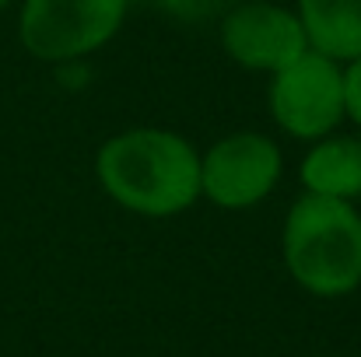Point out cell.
<instances>
[{
  "instance_id": "obj_4",
  "label": "cell",
  "mask_w": 361,
  "mask_h": 357,
  "mask_svg": "<svg viewBox=\"0 0 361 357\" xmlns=\"http://www.w3.org/2000/svg\"><path fill=\"white\" fill-rule=\"evenodd\" d=\"M270 113L284 133H291L298 140L326 137L348 116L341 63L316 49H305L295 63H288L274 74Z\"/></svg>"
},
{
  "instance_id": "obj_1",
  "label": "cell",
  "mask_w": 361,
  "mask_h": 357,
  "mask_svg": "<svg viewBox=\"0 0 361 357\" xmlns=\"http://www.w3.org/2000/svg\"><path fill=\"white\" fill-rule=\"evenodd\" d=\"M102 189L133 214L172 218L200 196V154L172 130H126L95 158Z\"/></svg>"
},
{
  "instance_id": "obj_8",
  "label": "cell",
  "mask_w": 361,
  "mask_h": 357,
  "mask_svg": "<svg viewBox=\"0 0 361 357\" xmlns=\"http://www.w3.org/2000/svg\"><path fill=\"white\" fill-rule=\"evenodd\" d=\"M298 18L309 49L348 63L361 56V0H302Z\"/></svg>"
},
{
  "instance_id": "obj_10",
  "label": "cell",
  "mask_w": 361,
  "mask_h": 357,
  "mask_svg": "<svg viewBox=\"0 0 361 357\" xmlns=\"http://www.w3.org/2000/svg\"><path fill=\"white\" fill-rule=\"evenodd\" d=\"M344 106H348V116L361 126V56L351 60V67L344 70Z\"/></svg>"
},
{
  "instance_id": "obj_3",
  "label": "cell",
  "mask_w": 361,
  "mask_h": 357,
  "mask_svg": "<svg viewBox=\"0 0 361 357\" xmlns=\"http://www.w3.org/2000/svg\"><path fill=\"white\" fill-rule=\"evenodd\" d=\"M126 0H25L21 46L46 63L102 49L123 25Z\"/></svg>"
},
{
  "instance_id": "obj_6",
  "label": "cell",
  "mask_w": 361,
  "mask_h": 357,
  "mask_svg": "<svg viewBox=\"0 0 361 357\" xmlns=\"http://www.w3.org/2000/svg\"><path fill=\"white\" fill-rule=\"evenodd\" d=\"M221 46L239 67L277 74L309 49V35L298 14L252 0V4H235L225 14Z\"/></svg>"
},
{
  "instance_id": "obj_5",
  "label": "cell",
  "mask_w": 361,
  "mask_h": 357,
  "mask_svg": "<svg viewBox=\"0 0 361 357\" xmlns=\"http://www.w3.org/2000/svg\"><path fill=\"white\" fill-rule=\"evenodd\" d=\"M281 179V151L263 133H232L200 158V193L225 207L245 211L270 196Z\"/></svg>"
},
{
  "instance_id": "obj_7",
  "label": "cell",
  "mask_w": 361,
  "mask_h": 357,
  "mask_svg": "<svg viewBox=\"0 0 361 357\" xmlns=\"http://www.w3.org/2000/svg\"><path fill=\"white\" fill-rule=\"evenodd\" d=\"M302 186L305 193L348 203L361 196V140L355 137L319 140L302 161Z\"/></svg>"
},
{
  "instance_id": "obj_9",
  "label": "cell",
  "mask_w": 361,
  "mask_h": 357,
  "mask_svg": "<svg viewBox=\"0 0 361 357\" xmlns=\"http://www.w3.org/2000/svg\"><path fill=\"white\" fill-rule=\"evenodd\" d=\"M161 7L183 21H211L218 14H228L235 0H161Z\"/></svg>"
},
{
  "instance_id": "obj_2",
  "label": "cell",
  "mask_w": 361,
  "mask_h": 357,
  "mask_svg": "<svg viewBox=\"0 0 361 357\" xmlns=\"http://www.w3.org/2000/svg\"><path fill=\"white\" fill-rule=\"evenodd\" d=\"M284 263L319 298L351 294L361 284V214L348 200L305 193L284 221Z\"/></svg>"
},
{
  "instance_id": "obj_11",
  "label": "cell",
  "mask_w": 361,
  "mask_h": 357,
  "mask_svg": "<svg viewBox=\"0 0 361 357\" xmlns=\"http://www.w3.org/2000/svg\"><path fill=\"white\" fill-rule=\"evenodd\" d=\"M4 7H7V0H0V11H4Z\"/></svg>"
}]
</instances>
